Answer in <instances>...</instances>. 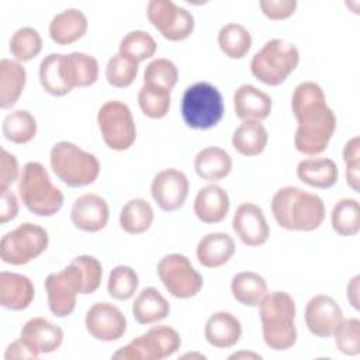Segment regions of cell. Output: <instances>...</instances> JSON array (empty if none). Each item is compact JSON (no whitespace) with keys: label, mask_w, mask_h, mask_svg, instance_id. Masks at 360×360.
I'll list each match as a JSON object with an SVG mask.
<instances>
[{"label":"cell","mask_w":360,"mask_h":360,"mask_svg":"<svg viewBox=\"0 0 360 360\" xmlns=\"http://www.w3.org/2000/svg\"><path fill=\"white\" fill-rule=\"evenodd\" d=\"M336 349L346 356L360 353V321L357 318H342L332 333Z\"/></svg>","instance_id":"ee69618b"},{"label":"cell","mask_w":360,"mask_h":360,"mask_svg":"<svg viewBox=\"0 0 360 360\" xmlns=\"http://www.w3.org/2000/svg\"><path fill=\"white\" fill-rule=\"evenodd\" d=\"M156 49V41L149 32L143 30H134L122 37L118 46V53L139 65L141 62L152 58Z\"/></svg>","instance_id":"74e56055"},{"label":"cell","mask_w":360,"mask_h":360,"mask_svg":"<svg viewBox=\"0 0 360 360\" xmlns=\"http://www.w3.org/2000/svg\"><path fill=\"white\" fill-rule=\"evenodd\" d=\"M343 162L346 166V183L349 187L360 191V138L353 136L343 146Z\"/></svg>","instance_id":"f6af8a7d"},{"label":"cell","mask_w":360,"mask_h":360,"mask_svg":"<svg viewBox=\"0 0 360 360\" xmlns=\"http://www.w3.org/2000/svg\"><path fill=\"white\" fill-rule=\"evenodd\" d=\"M86 330L100 342H114L127 332V318L122 311L111 302H94L86 312Z\"/></svg>","instance_id":"5bb4252c"},{"label":"cell","mask_w":360,"mask_h":360,"mask_svg":"<svg viewBox=\"0 0 360 360\" xmlns=\"http://www.w3.org/2000/svg\"><path fill=\"white\" fill-rule=\"evenodd\" d=\"M170 93L172 91L158 86L142 84L138 91V104L143 115L152 120H160L166 117L172 103Z\"/></svg>","instance_id":"ab89813d"},{"label":"cell","mask_w":360,"mask_h":360,"mask_svg":"<svg viewBox=\"0 0 360 360\" xmlns=\"http://www.w3.org/2000/svg\"><path fill=\"white\" fill-rule=\"evenodd\" d=\"M231 201L228 193L218 184H208L198 190L193 211L204 224H219L229 212Z\"/></svg>","instance_id":"7402d4cb"},{"label":"cell","mask_w":360,"mask_h":360,"mask_svg":"<svg viewBox=\"0 0 360 360\" xmlns=\"http://www.w3.org/2000/svg\"><path fill=\"white\" fill-rule=\"evenodd\" d=\"M179 79V69L177 66L166 59V58H156L150 60L143 72V84L158 86L166 89L169 91L173 90Z\"/></svg>","instance_id":"b9f144b4"},{"label":"cell","mask_w":360,"mask_h":360,"mask_svg":"<svg viewBox=\"0 0 360 360\" xmlns=\"http://www.w3.org/2000/svg\"><path fill=\"white\" fill-rule=\"evenodd\" d=\"M194 170L202 180L215 183L231 173L232 158L219 146H207L195 155Z\"/></svg>","instance_id":"f1b7e54d"},{"label":"cell","mask_w":360,"mask_h":360,"mask_svg":"<svg viewBox=\"0 0 360 360\" xmlns=\"http://www.w3.org/2000/svg\"><path fill=\"white\" fill-rule=\"evenodd\" d=\"M108 202L97 194L86 193L77 197L70 208L72 224L83 232H98L108 224Z\"/></svg>","instance_id":"ac0fdd59"},{"label":"cell","mask_w":360,"mask_h":360,"mask_svg":"<svg viewBox=\"0 0 360 360\" xmlns=\"http://www.w3.org/2000/svg\"><path fill=\"white\" fill-rule=\"evenodd\" d=\"M232 229L246 246H262L269 240L270 226L263 210L255 202H242L232 218Z\"/></svg>","instance_id":"2e32d148"},{"label":"cell","mask_w":360,"mask_h":360,"mask_svg":"<svg viewBox=\"0 0 360 360\" xmlns=\"http://www.w3.org/2000/svg\"><path fill=\"white\" fill-rule=\"evenodd\" d=\"M20 338L37 354H46L60 347L63 342V330L44 316H34L22 325Z\"/></svg>","instance_id":"d6986e66"},{"label":"cell","mask_w":360,"mask_h":360,"mask_svg":"<svg viewBox=\"0 0 360 360\" xmlns=\"http://www.w3.org/2000/svg\"><path fill=\"white\" fill-rule=\"evenodd\" d=\"M18 195L25 208L38 217H53L65 202L63 193L52 183L39 162H27L18 179Z\"/></svg>","instance_id":"277c9868"},{"label":"cell","mask_w":360,"mask_h":360,"mask_svg":"<svg viewBox=\"0 0 360 360\" xmlns=\"http://www.w3.org/2000/svg\"><path fill=\"white\" fill-rule=\"evenodd\" d=\"M139 277L136 271L125 264L115 266L107 280L108 295L117 301H127L132 298L138 290Z\"/></svg>","instance_id":"60d3db41"},{"label":"cell","mask_w":360,"mask_h":360,"mask_svg":"<svg viewBox=\"0 0 360 360\" xmlns=\"http://www.w3.org/2000/svg\"><path fill=\"white\" fill-rule=\"evenodd\" d=\"M242 336L240 321L228 311H217L210 315L204 326V338L208 345L218 349L235 346Z\"/></svg>","instance_id":"603a6c76"},{"label":"cell","mask_w":360,"mask_h":360,"mask_svg":"<svg viewBox=\"0 0 360 360\" xmlns=\"http://www.w3.org/2000/svg\"><path fill=\"white\" fill-rule=\"evenodd\" d=\"M84 277V295L93 294L101 284L103 278V266L97 257L90 255H80L73 259Z\"/></svg>","instance_id":"bcb514c9"},{"label":"cell","mask_w":360,"mask_h":360,"mask_svg":"<svg viewBox=\"0 0 360 360\" xmlns=\"http://www.w3.org/2000/svg\"><path fill=\"white\" fill-rule=\"evenodd\" d=\"M342 318L343 311L330 295L316 294L305 305V325L318 338H330Z\"/></svg>","instance_id":"e0dca14e"},{"label":"cell","mask_w":360,"mask_h":360,"mask_svg":"<svg viewBox=\"0 0 360 360\" xmlns=\"http://www.w3.org/2000/svg\"><path fill=\"white\" fill-rule=\"evenodd\" d=\"M8 51L14 60L24 63L30 62L42 51V38L38 30L32 27L18 28L10 38Z\"/></svg>","instance_id":"f35d334b"},{"label":"cell","mask_w":360,"mask_h":360,"mask_svg":"<svg viewBox=\"0 0 360 360\" xmlns=\"http://www.w3.org/2000/svg\"><path fill=\"white\" fill-rule=\"evenodd\" d=\"M298 179L314 188H330L336 184L339 170L336 163L329 158H307L297 165Z\"/></svg>","instance_id":"4316f807"},{"label":"cell","mask_w":360,"mask_h":360,"mask_svg":"<svg viewBox=\"0 0 360 360\" xmlns=\"http://www.w3.org/2000/svg\"><path fill=\"white\" fill-rule=\"evenodd\" d=\"M297 0H260L259 7L262 13L273 21L290 18L297 8Z\"/></svg>","instance_id":"7dc6e473"},{"label":"cell","mask_w":360,"mask_h":360,"mask_svg":"<svg viewBox=\"0 0 360 360\" xmlns=\"http://www.w3.org/2000/svg\"><path fill=\"white\" fill-rule=\"evenodd\" d=\"M229 360H245V359H249V360H260L262 356L259 353H255V352H246V350H240V352H235L232 354H229L228 357Z\"/></svg>","instance_id":"f5cc1de1"},{"label":"cell","mask_w":360,"mask_h":360,"mask_svg":"<svg viewBox=\"0 0 360 360\" xmlns=\"http://www.w3.org/2000/svg\"><path fill=\"white\" fill-rule=\"evenodd\" d=\"M169 312V301L155 287L141 290L132 302V316L141 325L158 323L163 321Z\"/></svg>","instance_id":"484cf974"},{"label":"cell","mask_w":360,"mask_h":360,"mask_svg":"<svg viewBox=\"0 0 360 360\" xmlns=\"http://www.w3.org/2000/svg\"><path fill=\"white\" fill-rule=\"evenodd\" d=\"M20 169H18V160L17 158L7 152L6 149H1L0 155V193L8 190L13 183H15L20 179Z\"/></svg>","instance_id":"c3c4849f"},{"label":"cell","mask_w":360,"mask_h":360,"mask_svg":"<svg viewBox=\"0 0 360 360\" xmlns=\"http://www.w3.org/2000/svg\"><path fill=\"white\" fill-rule=\"evenodd\" d=\"M97 124L104 143L117 152L129 149L136 139V125L131 108L120 100L105 101L97 112Z\"/></svg>","instance_id":"30bf717a"},{"label":"cell","mask_w":360,"mask_h":360,"mask_svg":"<svg viewBox=\"0 0 360 360\" xmlns=\"http://www.w3.org/2000/svg\"><path fill=\"white\" fill-rule=\"evenodd\" d=\"M224 111L221 91L208 82H197L183 93L180 112L184 124L191 129L214 128L222 120Z\"/></svg>","instance_id":"52a82bcc"},{"label":"cell","mask_w":360,"mask_h":360,"mask_svg":"<svg viewBox=\"0 0 360 360\" xmlns=\"http://www.w3.org/2000/svg\"><path fill=\"white\" fill-rule=\"evenodd\" d=\"M155 212L145 198H131L120 211V226L129 235L145 233L153 224Z\"/></svg>","instance_id":"1f68e13d"},{"label":"cell","mask_w":360,"mask_h":360,"mask_svg":"<svg viewBox=\"0 0 360 360\" xmlns=\"http://www.w3.org/2000/svg\"><path fill=\"white\" fill-rule=\"evenodd\" d=\"M218 46L229 59H243L252 48V35L242 24L228 22L218 31Z\"/></svg>","instance_id":"e575fe53"},{"label":"cell","mask_w":360,"mask_h":360,"mask_svg":"<svg viewBox=\"0 0 360 360\" xmlns=\"http://www.w3.org/2000/svg\"><path fill=\"white\" fill-rule=\"evenodd\" d=\"M300 63L298 48L285 39L267 41L252 58V75L266 86H280Z\"/></svg>","instance_id":"8992f818"},{"label":"cell","mask_w":360,"mask_h":360,"mask_svg":"<svg viewBox=\"0 0 360 360\" xmlns=\"http://www.w3.org/2000/svg\"><path fill=\"white\" fill-rule=\"evenodd\" d=\"M49 165L53 174L73 188L93 184L100 174L97 156L69 141H59L51 148Z\"/></svg>","instance_id":"5b68a950"},{"label":"cell","mask_w":360,"mask_h":360,"mask_svg":"<svg viewBox=\"0 0 360 360\" xmlns=\"http://www.w3.org/2000/svg\"><path fill=\"white\" fill-rule=\"evenodd\" d=\"M179 359H200V360H204L205 356L201 354V353H184Z\"/></svg>","instance_id":"db71d44e"},{"label":"cell","mask_w":360,"mask_h":360,"mask_svg":"<svg viewBox=\"0 0 360 360\" xmlns=\"http://www.w3.org/2000/svg\"><path fill=\"white\" fill-rule=\"evenodd\" d=\"M232 146L242 156H257L260 155L269 142V134L262 121L248 120L242 121V124L232 134Z\"/></svg>","instance_id":"4dcf8cb0"},{"label":"cell","mask_w":360,"mask_h":360,"mask_svg":"<svg viewBox=\"0 0 360 360\" xmlns=\"http://www.w3.org/2000/svg\"><path fill=\"white\" fill-rule=\"evenodd\" d=\"M190 183L179 169L169 167L158 172L150 183V194L153 201L162 211L172 212L181 208L187 200Z\"/></svg>","instance_id":"9a60e30c"},{"label":"cell","mask_w":360,"mask_h":360,"mask_svg":"<svg viewBox=\"0 0 360 360\" xmlns=\"http://www.w3.org/2000/svg\"><path fill=\"white\" fill-rule=\"evenodd\" d=\"M257 307L266 346L274 352L291 349L298 338L294 298L285 291H267Z\"/></svg>","instance_id":"3957f363"},{"label":"cell","mask_w":360,"mask_h":360,"mask_svg":"<svg viewBox=\"0 0 360 360\" xmlns=\"http://www.w3.org/2000/svg\"><path fill=\"white\" fill-rule=\"evenodd\" d=\"M232 101L235 114L242 121H263L270 115L273 108L271 97L266 91L248 83L240 84L235 90Z\"/></svg>","instance_id":"ffe728a7"},{"label":"cell","mask_w":360,"mask_h":360,"mask_svg":"<svg viewBox=\"0 0 360 360\" xmlns=\"http://www.w3.org/2000/svg\"><path fill=\"white\" fill-rule=\"evenodd\" d=\"M330 224L340 236H354L360 231V205L354 198H340L332 208Z\"/></svg>","instance_id":"8d00e7d4"},{"label":"cell","mask_w":360,"mask_h":360,"mask_svg":"<svg viewBox=\"0 0 360 360\" xmlns=\"http://www.w3.org/2000/svg\"><path fill=\"white\" fill-rule=\"evenodd\" d=\"M49 245L45 228L32 222H22L3 235L0 259L6 264L22 266L41 256Z\"/></svg>","instance_id":"9c48e42d"},{"label":"cell","mask_w":360,"mask_h":360,"mask_svg":"<svg viewBox=\"0 0 360 360\" xmlns=\"http://www.w3.org/2000/svg\"><path fill=\"white\" fill-rule=\"evenodd\" d=\"M44 287L49 311L58 318H66L75 311L77 295H84V277L79 264L72 260L60 271L48 274Z\"/></svg>","instance_id":"8fae6325"},{"label":"cell","mask_w":360,"mask_h":360,"mask_svg":"<svg viewBox=\"0 0 360 360\" xmlns=\"http://www.w3.org/2000/svg\"><path fill=\"white\" fill-rule=\"evenodd\" d=\"M1 132L15 145L28 143L37 135V120L28 110H14L4 117Z\"/></svg>","instance_id":"d590c367"},{"label":"cell","mask_w":360,"mask_h":360,"mask_svg":"<svg viewBox=\"0 0 360 360\" xmlns=\"http://www.w3.org/2000/svg\"><path fill=\"white\" fill-rule=\"evenodd\" d=\"M39 354H37L21 338L11 342L6 352H4V359L11 360V359H38Z\"/></svg>","instance_id":"f907efd6"},{"label":"cell","mask_w":360,"mask_h":360,"mask_svg":"<svg viewBox=\"0 0 360 360\" xmlns=\"http://www.w3.org/2000/svg\"><path fill=\"white\" fill-rule=\"evenodd\" d=\"M63 70L69 87H89L98 79V62L84 52L63 53Z\"/></svg>","instance_id":"f546056e"},{"label":"cell","mask_w":360,"mask_h":360,"mask_svg":"<svg viewBox=\"0 0 360 360\" xmlns=\"http://www.w3.org/2000/svg\"><path fill=\"white\" fill-rule=\"evenodd\" d=\"M18 214V200L15 194L10 190L1 193V202H0V224H7L13 221Z\"/></svg>","instance_id":"681fc988"},{"label":"cell","mask_w":360,"mask_h":360,"mask_svg":"<svg viewBox=\"0 0 360 360\" xmlns=\"http://www.w3.org/2000/svg\"><path fill=\"white\" fill-rule=\"evenodd\" d=\"M181 346V338L169 325H156L112 353L114 360H163Z\"/></svg>","instance_id":"ba28073f"},{"label":"cell","mask_w":360,"mask_h":360,"mask_svg":"<svg viewBox=\"0 0 360 360\" xmlns=\"http://www.w3.org/2000/svg\"><path fill=\"white\" fill-rule=\"evenodd\" d=\"M291 111L298 122L294 135L297 152L307 156L325 152L336 129V115L326 104L322 87L309 80L297 84L291 96Z\"/></svg>","instance_id":"6da1fadb"},{"label":"cell","mask_w":360,"mask_h":360,"mask_svg":"<svg viewBox=\"0 0 360 360\" xmlns=\"http://www.w3.org/2000/svg\"><path fill=\"white\" fill-rule=\"evenodd\" d=\"M39 82L42 89L55 97L66 96L72 91L63 70V53H49L39 63Z\"/></svg>","instance_id":"836d02e7"},{"label":"cell","mask_w":360,"mask_h":360,"mask_svg":"<svg viewBox=\"0 0 360 360\" xmlns=\"http://www.w3.org/2000/svg\"><path fill=\"white\" fill-rule=\"evenodd\" d=\"M271 212L277 225L287 231L311 232L325 221L323 200L295 186H285L271 198Z\"/></svg>","instance_id":"7a4b0ae2"},{"label":"cell","mask_w":360,"mask_h":360,"mask_svg":"<svg viewBox=\"0 0 360 360\" xmlns=\"http://www.w3.org/2000/svg\"><path fill=\"white\" fill-rule=\"evenodd\" d=\"M27 83L25 68L11 59L0 60V108L10 110L15 105Z\"/></svg>","instance_id":"83f0119b"},{"label":"cell","mask_w":360,"mask_h":360,"mask_svg":"<svg viewBox=\"0 0 360 360\" xmlns=\"http://www.w3.org/2000/svg\"><path fill=\"white\" fill-rule=\"evenodd\" d=\"M89 21L84 13L79 8L70 7L56 15L49 22V38L56 45H70L79 41L87 32Z\"/></svg>","instance_id":"d4e9b609"},{"label":"cell","mask_w":360,"mask_h":360,"mask_svg":"<svg viewBox=\"0 0 360 360\" xmlns=\"http://www.w3.org/2000/svg\"><path fill=\"white\" fill-rule=\"evenodd\" d=\"M235 240L225 232H210L197 245L198 263L207 269H217L226 264L235 255Z\"/></svg>","instance_id":"cb8c5ba5"},{"label":"cell","mask_w":360,"mask_h":360,"mask_svg":"<svg viewBox=\"0 0 360 360\" xmlns=\"http://www.w3.org/2000/svg\"><path fill=\"white\" fill-rule=\"evenodd\" d=\"M146 17L163 38L173 42L187 39L195 25L193 14L172 0H150L146 4Z\"/></svg>","instance_id":"4fadbf2b"},{"label":"cell","mask_w":360,"mask_h":360,"mask_svg":"<svg viewBox=\"0 0 360 360\" xmlns=\"http://www.w3.org/2000/svg\"><path fill=\"white\" fill-rule=\"evenodd\" d=\"M138 76V63L131 59L115 53L105 66V79L110 86L117 89H125L131 86Z\"/></svg>","instance_id":"7bdbcfd3"},{"label":"cell","mask_w":360,"mask_h":360,"mask_svg":"<svg viewBox=\"0 0 360 360\" xmlns=\"http://www.w3.org/2000/svg\"><path fill=\"white\" fill-rule=\"evenodd\" d=\"M232 297L245 307H257L267 294V283L255 271L236 273L231 280Z\"/></svg>","instance_id":"d6a6232c"},{"label":"cell","mask_w":360,"mask_h":360,"mask_svg":"<svg viewBox=\"0 0 360 360\" xmlns=\"http://www.w3.org/2000/svg\"><path fill=\"white\" fill-rule=\"evenodd\" d=\"M359 280L360 277L359 276H354L349 284H347V288H346V297H347V301L350 302V305L359 311Z\"/></svg>","instance_id":"816d5d0a"},{"label":"cell","mask_w":360,"mask_h":360,"mask_svg":"<svg viewBox=\"0 0 360 360\" xmlns=\"http://www.w3.org/2000/svg\"><path fill=\"white\" fill-rule=\"evenodd\" d=\"M35 297V287L30 277L13 273H0V305L10 311L27 309Z\"/></svg>","instance_id":"44dd1931"},{"label":"cell","mask_w":360,"mask_h":360,"mask_svg":"<svg viewBox=\"0 0 360 360\" xmlns=\"http://www.w3.org/2000/svg\"><path fill=\"white\" fill-rule=\"evenodd\" d=\"M156 270L160 283L174 298H193L204 285L202 276L194 269L190 259L181 253L165 255Z\"/></svg>","instance_id":"7c38bea8"}]
</instances>
